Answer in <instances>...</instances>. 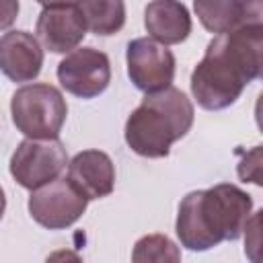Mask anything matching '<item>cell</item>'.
<instances>
[{
	"instance_id": "cell-1",
	"label": "cell",
	"mask_w": 263,
	"mask_h": 263,
	"mask_svg": "<svg viewBox=\"0 0 263 263\" xmlns=\"http://www.w3.org/2000/svg\"><path fill=\"white\" fill-rule=\"evenodd\" d=\"M263 74V23L216 35L191 72V95L205 111L236 103L245 86Z\"/></svg>"
},
{
	"instance_id": "cell-2",
	"label": "cell",
	"mask_w": 263,
	"mask_h": 263,
	"mask_svg": "<svg viewBox=\"0 0 263 263\" xmlns=\"http://www.w3.org/2000/svg\"><path fill=\"white\" fill-rule=\"evenodd\" d=\"M253 197L232 183L187 193L177 212L175 232L189 251H210L224 240H236L251 218Z\"/></svg>"
},
{
	"instance_id": "cell-3",
	"label": "cell",
	"mask_w": 263,
	"mask_h": 263,
	"mask_svg": "<svg viewBox=\"0 0 263 263\" xmlns=\"http://www.w3.org/2000/svg\"><path fill=\"white\" fill-rule=\"evenodd\" d=\"M195 119L193 103L175 86L146 95L125 121L123 138L132 152L144 158H164L171 146L185 138Z\"/></svg>"
},
{
	"instance_id": "cell-4",
	"label": "cell",
	"mask_w": 263,
	"mask_h": 263,
	"mask_svg": "<svg viewBox=\"0 0 263 263\" xmlns=\"http://www.w3.org/2000/svg\"><path fill=\"white\" fill-rule=\"evenodd\" d=\"M10 115L14 127L29 140H53L66 123L68 105L60 88L47 82H33L14 90Z\"/></svg>"
},
{
	"instance_id": "cell-5",
	"label": "cell",
	"mask_w": 263,
	"mask_h": 263,
	"mask_svg": "<svg viewBox=\"0 0 263 263\" xmlns=\"http://www.w3.org/2000/svg\"><path fill=\"white\" fill-rule=\"evenodd\" d=\"M68 164V154L64 144L53 140H23L10 156L8 171L12 179L29 189L35 191L60 177V173Z\"/></svg>"
},
{
	"instance_id": "cell-6",
	"label": "cell",
	"mask_w": 263,
	"mask_h": 263,
	"mask_svg": "<svg viewBox=\"0 0 263 263\" xmlns=\"http://www.w3.org/2000/svg\"><path fill=\"white\" fill-rule=\"evenodd\" d=\"M88 199L68 181L55 179L35 191L27 201L31 218L47 230H64L86 212Z\"/></svg>"
},
{
	"instance_id": "cell-7",
	"label": "cell",
	"mask_w": 263,
	"mask_h": 263,
	"mask_svg": "<svg viewBox=\"0 0 263 263\" xmlns=\"http://www.w3.org/2000/svg\"><path fill=\"white\" fill-rule=\"evenodd\" d=\"M127 76L134 86L146 95L160 92L173 86L175 55L168 47L156 43L150 37H136L125 49Z\"/></svg>"
},
{
	"instance_id": "cell-8",
	"label": "cell",
	"mask_w": 263,
	"mask_h": 263,
	"mask_svg": "<svg viewBox=\"0 0 263 263\" xmlns=\"http://www.w3.org/2000/svg\"><path fill=\"white\" fill-rule=\"evenodd\" d=\"M62 88L78 99H95L111 82L109 55L97 47H78L58 64Z\"/></svg>"
},
{
	"instance_id": "cell-9",
	"label": "cell",
	"mask_w": 263,
	"mask_h": 263,
	"mask_svg": "<svg viewBox=\"0 0 263 263\" xmlns=\"http://www.w3.org/2000/svg\"><path fill=\"white\" fill-rule=\"evenodd\" d=\"M35 33L51 53H70L78 49L86 35V23L78 2L41 4Z\"/></svg>"
},
{
	"instance_id": "cell-10",
	"label": "cell",
	"mask_w": 263,
	"mask_h": 263,
	"mask_svg": "<svg viewBox=\"0 0 263 263\" xmlns=\"http://www.w3.org/2000/svg\"><path fill=\"white\" fill-rule=\"evenodd\" d=\"M43 68V47L29 31H8L0 37V72L12 82H31Z\"/></svg>"
},
{
	"instance_id": "cell-11",
	"label": "cell",
	"mask_w": 263,
	"mask_h": 263,
	"mask_svg": "<svg viewBox=\"0 0 263 263\" xmlns=\"http://www.w3.org/2000/svg\"><path fill=\"white\" fill-rule=\"evenodd\" d=\"M68 181L90 201L115 189V164L103 150H82L68 162Z\"/></svg>"
},
{
	"instance_id": "cell-12",
	"label": "cell",
	"mask_w": 263,
	"mask_h": 263,
	"mask_svg": "<svg viewBox=\"0 0 263 263\" xmlns=\"http://www.w3.org/2000/svg\"><path fill=\"white\" fill-rule=\"evenodd\" d=\"M193 10L210 33L226 35L245 25L261 23L263 4L257 0H195Z\"/></svg>"
},
{
	"instance_id": "cell-13",
	"label": "cell",
	"mask_w": 263,
	"mask_h": 263,
	"mask_svg": "<svg viewBox=\"0 0 263 263\" xmlns=\"http://www.w3.org/2000/svg\"><path fill=\"white\" fill-rule=\"evenodd\" d=\"M144 27L156 43L177 45L191 33V14L183 2L154 0L144 8Z\"/></svg>"
},
{
	"instance_id": "cell-14",
	"label": "cell",
	"mask_w": 263,
	"mask_h": 263,
	"mask_svg": "<svg viewBox=\"0 0 263 263\" xmlns=\"http://www.w3.org/2000/svg\"><path fill=\"white\" fill-rule=\"evenodd\" d=\"M78 6L95 35H115L125 23V4L121 0H84Z\"/></svg>"
},
{
	"instance_id": "cell-15",
	"label": "cell",
	"mask_w": 263,
	"mask_h": 263,
	"mask_svg": "<svg viewBox=\"0 0 263 263\" xmlns=\"http://www.w3.org/2000/svg\"><path fill=\"white\" fill-rule=\"evenodd\" d=\"M132 263H181V249L166 234H146L136 240Z\"/></svg>"
},
{
	"instance_id": "cell-16",
	"label": "cell",
	"mask_w": 263,
	"mask_h": 263,
	"mask_svg": "<svg viewBox=\"0 0 263 263\" xmlns=\"http://www.w3.org/2000/svg\"><path fill=\"white\" fill-rule=\"evenodd\" d=\"M238 177L242 181H251L255 185H261V146H255L238 162Z\"/></svg>"
},
{
	"instance_id": "cell-17",
	"label": "cell",
	"mask_w": 263,
	"mask_h": 263,
	"mask_svg": "<svg viewBox=\"0 0 263 263\" xmlns=\"http://www.w3.org/2000/svg\"><path fill=\"white\" fill-rule=\"evenodd\" d=\"M18 8L16 0H0V29H8L16 21Z\"/></svg>"
},
{
	"instance_id": "cell-18",
	"label": "cell",
	"mask_w": 263,
	"mask_h": 263,
	"mask_svg": "<svg viewBox=\"0 0 263 263\" xmlns=\"http://www.w3.org/2000/svg\"><path fill=\"white\" fill-rule=\"evenodd\" d=\"M45 263H82V257L72 249H60V251L49 253Z\"/></svg>"
},
{
	"instance_id": "cell-19",
	"label": "cell",
	"mask_w": 263,
	"mask_h": 263,
	"mask_svg": "<svg viewBox=\"0 0 263 263\" xmlns=\"http://www.w3.org/2000/svg\"><path fill=\"white\" fill-rule=\"evenodd\" d=\"M261 212H255V216L251 218V226H253V240L251 242H247V247H245V251L249 253V257H251V261L253 263H259V255H257V249H259V240H257V224H259V216Z\"/></svg>"
},
{
	"instance_id": "cell-20",
	"label": "cell",
	"mask_w": 263,
	"mask_h": 263,
	"mask_svg": "<svg viewBox=\"0 0 263 263\" xmlns=\"http://www.w3.org/2000/svg\"><path fill=\"white\" fill-rule=\"evenodd\" d=\"M4 210H6V195H4V189L0 187V220L4 216Z\"/></svg>"
}]
</instances>
